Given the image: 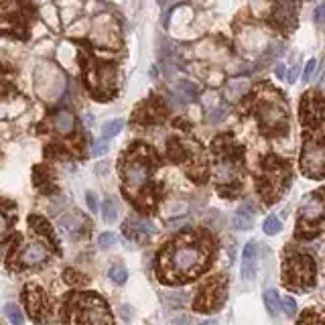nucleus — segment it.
<instances>
[{"label":"nucleus","mask_w":325,"mask_h":325,"mask_svg":"<svg viewBox=\"0 0 325 325\" xmlns=\"http://www.w3.org/2000/svg\"><path fill=\"white\" fill-rule=\"evenodd\" d=\"M309 2H313V0H309Z\"/></svg>","instance_id":"nucleus-49"},{"label":"nucleus","mask_w":325,"mask_h":325,"mask_svg":"<svg viewBox=\"0 0 325 325\" xmlns=\"http://www.w3.org/2000/svg\"><path fill=\"white\" fill-rule=\"evenodd\" d=\"M325 118V102L317 94H307L301 102V120L307 126H317Z\"/></svg>","instance_id":"nucleus-12"},{"label":"nucleus","mask_w":325,"mask_h":325,"mask_svg":"<svg viewBox=\"0 0 325 325\" xmlns=\"http://www.w3.org/2000/svg\"><path fill=\"white\" fill-rule=\"evenodd\" d=\"M301 325H323L313 313H307L305 317H303V321H301Z\"/></svg>","instance_id":"nucleus-42"},{"label":"nucleus","mask_w":325,"mask_h":325,"mask_svg":"<svg viewBox=\"0 0 325 325\" xmlns=\"http://www.w3.org/2000/svg\"><path fill=\"white\" fill-rule=\"evenodd\" d=\"M114 242H116V236H114L112 232H102V234L98 236V246H100V248H110Z\"/></svg>","instance_id":"nucleus-33"},{"label":"nucleus","mask_w":325,"mask_h":325,"mask_svg":"<svg viewBox=\"0 0 325 325\" xmlns=\"http://www.w3.org/2000/svg\"><path fill=\"white\" fill-rule=\"evenodd\" d=\"M226 299V281L217 277V279H210L201 289L195 301V307L199 311H214L224 303Z\"/></svg>","instance_id":"nucleus-9"},{"label":"nucleus","mask_w":325,"mask_h":325,"mask_svg":"<svg viewBox=\"0 0 325 325\" xmlns=\"http://www.w3.org/2000/svg\"><path fill=\"white\" fill-rule=\"evenodd\" d=\"M197 94H199V88H197V85H195L193 81L183 79V81L177 83V96H179V100H183V102H191V100L197 98Z\"/></svg>","instance_id":"nucleus-22"},{"label":"nucleus","mask_w":325,"mask_h":325,"mask_svg":"<svg viewBox=\"0 0 325 325\" xmlns=\"http://www.w3.org/2000/svg\"><path fill=\"white\" fill-rule=\"evenodd\" d=\"M150 173H152L150 152L146 148H143V150H134L132 148V152L126 157V161L122 165V177H124L126 191L136 195L148 183Z\"/></svg>","instance_id":"nucleus-3"},{"label":"nucleus","mask_w":325,"mask_h":325,"mask_svg":"<svg viewBox=\"0 0 325 325\" xmlns=\"http://www.w3.org/2000/svg\"><path fill=\"white\" fill-rule=\"evenodd\" d=\"M315 70H317V61L309 59V61H307V65H305V70H303V81L309 83L313 79V75H315Z\"/></svg>","instance_id":"nucleus-35"},{"label":"nucleus","mask_w":325,"mask_h":325,"mask_svg":"<svg viewBox=\"0 0 325 325\" xmlns=\"http://www.w3.org/2000/svg\"><path fill=\"white\" fill-rule=\"evenodd\" d=\"M51 126H53V130L57 134H63V136H70L73 134L75 130V116L70 112V110H57L53 112V116H51Z\"/></svg>","instance_id":"nucleus-16"},{"label":"nucleus","mask_w":325,"mask_h":325,"mask_svg":"<svg viewBox=\"0 0 325 325\" xmlns=\"http://www.w3.org/2000/svg\"><path fill=\"white\" fill-rule=\"evenodd\" d=\"M4 313H6V317H8V321H10L12 325H23L25 315H23V311H21V307H19V305L8 303V305L4 307Z\"/></svg>","instance_id":"nucleus-28"},{"label":"nucleus","mask_w":325,"mask_h":325,"mask_svg":"<svg viewBox=\"0 0 325 325\" xmlns=\"http://www.w3.org/2000/svg\"><path fill=\"white\" fill-rule=\"evenodd\" d=\"M264 305L270 315H277L281 309V297L277 293V289H266L264 290Z\"/></svg>","instance_id":"nucleus-23"},{"label":"nucleus","mask_w":325,"mask_h":325,"mask_svg":"<svg viewBox=\"0 0 325 325\" xmlns=\"http://www.w3.org/2000/svg\"><path fill=\"white\" fill-rule=\"evenodd\" d=\"M270 19L283 31L293 29L297 23V2L295 0H277L275 6H272Z\"/></svg>","instance_id":"nucleus-13"},{"label":"nucleus","mask_w":325,"mask_h":325,"mask_svg":"<svg viewBox=\"0 0 325 325\" xmlns=\"http://www.w3.org/2000/svg\"><path fill=\"white\" fill-rule=\"evenodd\" d=\"M8 228H10V221H8V216L4 212H0V240L8 234Z\"/></svg>","instance_id":"nucleus-38"},{"label":"nucleus","mask_w":325,"mask_h":325,"mask_svg":"<svg viewBox=\"0 0 325 325\" xmlns=\"http://www.w3.org/2000/svg\"><path fill=\"white\" fill-rule=\"evenodd\" d=\"M256 277V242L250 240L242 252V279L254 281Z\"/></svg>","instance_id":"nucleus-18"},{"label":"nucleus","mask_w":325,"mask_h":325,"mask_svg":"<svg viewBox=\"0 0 325 325\" xmlns=\"http://www.w3.org/2000/svg\"><path fill=\"white\" fill-rule=\"evenodd\" d=\"M92 41L96 45L110 47V49H116L120 45V33H118L114 19H110V16H98L92 29Z\"/></svg>","instance_id":"nucleus-10"},{"label":"nucleus","mask_w":325,"mask_h":325,"mask_svg":"<svg viewBox=\"0 0 325 325\" xmlns=\"http://www.w3.org/2000/svg\"><path fill=\"white\" fill-rule=\"evenodd\" d=\"M299 216H301V224H307V226H313L319 219H323L325 217V195L323 193L309 195L303 201Z\"/></svg>","instance_id":"nucleus-14"},{"label":"nucleus","mask_w":325,"mask_h":325,"mask_svg":"<svg viewBox=\"0 0 325 325\" xmlns=\"http://www.w3.org/2000/svg\"><path fill=\"white\" fill-rule=\"evenodd\" d=\"M281 305H283V311L287 317H293L297 313V301L293 297H283L281 299Z\"/></svg>","instance_id":"nucleus-31"},{"label":"nucleus","mask_w":325,"mask_h":325,"mask_svg":"<svg viewBox=\"0 0 325 325\" xmlns=\"http://www.w3.org/2000/svg\"><path fill=\"white\" fill-rule=\"evenodd\" d=\"M108 277H110V281L116 283V285H124V283L128 281V270H126V266H124L122 262H116V264L110 266Z\"/></svg>","instance_id":"nucleus-24"},{"label":"nucleus","mask_w":325,"mask_h":325,"mask_svg":"<svg viewBox=\"0 0 325 325\" xmlns=\"http://www.w3.org/2000/svg\"><path fill=\"white\" fill-rule=\"evenodd\" d=\"M313 21H315L317 25H323V23H325V2L319 4V6L313 10Z\"/></svg>","instance_id":"nucleus-39"},{"label":"nucleus","mask_w":325,"mask_h":325,"mask_svg":"<svg viewBox=\"0 0 325 325\" xmlns=\"http://www.w3.org/2000/svg\"><path fill=\"white\" fill-rule=\"evenodd\" d=\"M232 224H234L236 230H248L254 224V216L252 214H246V212H238L234 216V219H232Z\"/></svg>","instance_id":"nucleus-27"},{"label":"nucleus","mask_w":325,"mask_h":325,"mask_svg":"<svg viewBox=\"0 0 325 325\" xmlns=\"http://www.w3.org/2000/svg\"><path fill=\"white\" fill-rule=\"evenodd\" d=\"M25 21L21 0H0V31H16Z\"/></svg>","instance_id":"nucleus-11"},{"label":"nucleus","mask_w":325,"mask_h":325,"mask_svg":"<svg viewBox=\"0 0 325 325\" xmlns=\"http://www.w3.org/2000/svg\"><path fill=\"white\" fill-rule=\"evenodd\" d=\"M124 234L128 236V238H146V236H150L152 234V224L148 219H128L126 224H124Z\"/></svg>","instance_id":"nucleus-19"},{"label":"nucleus","mask_w":325,"mask_h":325,"mask_svg":"<svg viewBox=\"0 0 325 325\" xmlns=\"http://www.w3.org/2000/svg\"><path fill=\"white\" fill-rule=\"evenodd\" d=\"M106 152H108V141H106V139L94 143V146H92V157H102V155H106Z\"/></svg>","instance_id":"nucleus-36"},{"label":"nucleus","mask_w":325,"mask_h":325,"mask_svg":"<svg viewBox=\"0 0 325 325\" xmlns=\"http://www.w3.org/2000/svg\"><path fill=\"white\" fill-rule=\"evenodd\" d=\"M208 262V248L195 240H181L169 250V275L175 279L195 277Z\"/></svg>","instance_id":"nucleus-1"},{"label":"nucleus","mask_w":325,"mask_h":325,"mask_svg":"<svg viewBox=\"0 0 325 325\" xmlns=\"http://www.w3.org/2000/svg\"><path fill=\"white\" fill-rule=\"evenodd\" d=\"M167 301H169L171 305H175V307H179V305H183V303H187V293H185V290H175V293H169V297H167Z\"/></svg>","instance_id":"nucleus-34"},{"label":"nucleus","mask_w":325,"mask_h":325,"mask_svg":"<svg viewBox=\"0 0 325 325\" xmlns=\"http://www.w3.org/2000/svg\"><path fill=\"white\" fill-rule=\"evenodd\" d=\"M171 325H195V323H193V319L189 315H177V317H173Z\"/></svg>","instance_id":"nucleus-40"},{"label":"nucleus","mask_w":325,"mask_h":325,"mask_svg":"<svg viewBox=\"0 0 325 325\" xmlns=\"http://www.w3.org/2000/svg\"><path fill=\"white\" fill-rule=\"evenodd\" d=\"M59 226L65 232H79L85 226V219L79 212H72V214H65V216L59 217Z\"/></svg>","instance_id":"nucleus-21"},{"label":"nucleus","mask_w":325,"mask_h":325,"mask_svg":"<svg viewBox=\"0 0 325 325\" xmlns=\"http://www.w3.org/2000/svg\"><path fill=\"white\" fill-rule=\"evenodd\" d=\"M226 112H228L226 106H216V108H212V110H210V122H219L221 118L226 116Z\"/></svg>","instance_id":"nucleus-37"},{"label":"nucleus","mask_w":325,"mask_h":325,"mask_svg":"<svg viewBox=\"0 0 325 325\" xmlns=\"http://www.w3.org/2000/svg\"><path fill=\"white\" fill-rule=\"evenodd\" d=\"M85 201H88V208H90V212H98V199H96V195L94 193H85Z\"/></svg>","instance_id":"nucleus-41"},{"label":"nucleus","mask_w":325,"mask_h":325,"mask_svg":"<svg viewBox=\"0 0 325 325\" xmlns=\"http://www.w3.org/2000/svg\"><path fill=\"white\" fill-rule=\"evenodd\" d=\"M185 212H187V203H183V201L169 203V205H167V216H171V217H175V216H183Z\"/></svg>","instance_id":"nucleus-32"},{"label":"nucleus","mask_w":325,"mask_h":325,"mask_svg":"<svg viewBox=\"0 0 325 325\" xmlns=\"http://www.w3.org/2000/svg\"><path fill=\"white\" fill-rule=\"evenodd\" d=\"M297 77H299V65H293L289 70V75H287V79L290 81V83H295L297 81Z\"/></svg>","instance_id":"nucleus-43"},{"label":"nucleus","mask_w":325,"mask_h":325,"mask_svg":"<svg viewBox=\"0 0 325 325\" xmlns=\"http://www.w3.org/2000/svg\"><path fill=\"white\" fill-rule=\"evenodd\" d=\"M275 73H277V77H281V79L287 77V67H285L283 63H279V65L275 67Z\"/></svg>","instance_id":"nucleus-45"},{"label":"nucleus","mask_w":325,"mask_h":325,"mask_svg":"<svg viewBox=\"0 0 325 325\" xmlns=\"http://www.w3.org/2000/svg\"><path fill=\"white\" fill-rule=\"evenodd\" d=\"M315 279V262L307 254L290 256L285 264V283L293 289H307Z\"/></svg>","instance_id":"nucleus-4"},{"label":"nucleus","mask_w":325,"mask_h":325,"mask_svg":"<svg viewBox=\"0 0 325 325\" xmlns=\"http://www.w3.org/2000/svg\"><path fill=\"white\" fill-rule=\"evenodd\" d=\"M116 217H118V205L114 203V199H106L102 203V219L106 224H114Z\"/></svg>","instance_id":"nucleus-25"},{"label":"nucleus","mask_w":325,"mask_h":325,"mask_svg":"<svg viewBox=\"0 0 325 325\" xmlns=\"http://www.w3.org/2000/svg\"><path fill=\"white\" fill-rule=\"evenodd\" d=\"M301 169L309 177H323L325 175V141L309 139L301 150Z\"/></svg>","instance_id":"nucleus-6"},{"label":"nucleus","mask_w":325,"mask_h":325,"mask_svg":"<svg viewBox=\"0 0 325 325\" xmlns=\"http://www.w3.org/2000/svg\"><path fill=\"white\" fill-rule=\"evenodd\" d=\"M248 88H250V83H248L246 77H232L226 83V98H228V102H238L240 98H244L248 94Z\"/></svg>","instance_id":"nucleus-20"},{"label":"nucleus","mask_w":325,"mask_h":325,"mask_svg":"<svg viewBox=\"0 0 325 325\" xmlns=\"http://www.w3.org/2000/svg\"><path fill=\"white\" fill-rule=\"evenodd\" d=\"M47 258H49V250H47V246H45L43 242H31V244H27V246L21 250V254H19V260H21V264H25V266L43 264Z\"/></svg>","instance_id":"nucleus-15"},{"label":"nucleus","mask_w":325,"mask_h":325,"mask_svg":"<svg viewBox=\"0 0 325 325\" xmlns=\"http://www.w3.org/2000/svg\"><path fill=\"white\" fill-rule=\"evenodd\" d=\"M217 321L216 319H208V321H203V323H199V325H216Z\"/></svg>","instance_id":"nucleus-47"},{"label":"nucleus","mask_w":325,"mask_h":325,"mask_svg":"<svg viewBox=\"0 0 325 325\" xmlns=\"http://www.w3.org/2000/svg\"><path fill=\"white\" fill-rule=\"evenodd\" d=\"M25 303H27V309L31 313V317L41 319L43 311H45V295L43 290L37 287H27L25 290Z\"/></svg>","instance_id":"nucleus-17"},{"label":"nucleus","mask_w":325,"mask_h":325,"mask_svg":"<svg viewBox=\"0 0 325 325\" xmlns=\"http://www.w3.org/2000/svg\"><path fill=\"white\" fill-rule=\"evenodd\" d=\"M264 234H268V236H275V234H279L281 232V228H283V224H281V219L277 217V216H270V217H266L264 219Z\"/></svg>","instance_id":"nucleus-29"},{"label":"nucleus","mask_w":325,"mask_h":325,"mask_svg":"<svg viewBox=\"0 0 325 325\" xmlns=\"http://www.w3.org/2000/svg\"><path fill=\"white\" fill-rule=\"evenodd\" d=\"M256 116H258V120H260V126L268 134H281V132L287 130V124H289L287 106H285L283 98L277 92L268 90V88L258 98Z\"/></svg>","instance_id":"nucleus-2"},{"label":"nucleus","mask_w":325,"mask_h":325,"mask_svg":"<svg viewBox=\"0 0 325 325\" xmlns=\"http://www.w3.org/2000/svg\"><path fill=\"white\" fill-rule=\"evenodd\" d=\"M289 181V169L287 165H283L281 161H275L270 159L266 165H264V171H262V181H260V187H262V193L268 197V201L272 197H277L283 187L287 185Z\"/></svg>","instance_id":"nucleus-7"},{"label":"nucleus","mask_w":325,"mask_h":325,"mask_svg":"<svg viewBox=\"0 0 325 325\" xmlns=\"http://www.w3.org/2000/svg\"><path fill=\"white\" fill-rule=\"evenodd\" d=\"M6 92V73L2 70V65H0V94Z\"/></svg>","instance_id":"nucleus-44"},{"label":"nucleus","mask_w":325,"mask_h":325,"mask_svg":"<svg viewBox=\"0 0 325 325\" xmlns=\"http://www.w3.org/2000/svg\"><path fill=\"white\" fill-rule=\"evenodd\" d=\"M79 323L81 325H112V317L106 303L98 297H85L79 303Z\"/></svg>","instance_id":"nucleus-8"},{"label":"nucleus","mask_w":325,"mask_h":325,"mask_svg":"<svg viewBox=\"0 0 325 325\" xmlns=\"http://www.w3.org/2000/svg\"><path fill=\"white\" fill-rule=\"evenodd\" d=\"M31 226L35 228L39 234H43V236H47V238H51V230H49V224L43 219V217H37V216H33L31 217Z\"/></svg>","instance_id":"nucleus-30"},{"label":"nucleus","mask_w":325,"mask_h":325,"mask_svg":"<svg viewBox=\"0 0 325 325\" xmlns=\"http://www.w3.org/2000/svg\"><path fill=\"white\" fill-rule=\"evenodd\" d=\"M323 92H325V79H323Z\"/></svg>","instance_id":"nucleus-48"},{"label":"nucleus","mask_w":325,"mask_h":325,"mask_svg":"<svg viewBox=\"0 0 325 325\" xmlns=\"http://www.w3.org/2000/svg\"><path fill=\"white\" fill-rule=\"evenodd\" d=\"M85 81H88L90 90L96 96L108 98L116 90V81H118L116 67L112 63H90L88 70H85Z\"/></svg>","instance_id":"nucleus-5"},{"label":"nucleus","mask_w":325,"mask_h":325,"mask_svg":"<svg viewBox=\"0 0 325 325\" xmlns=\"http://www.w3.org/2000/svg\"><path fill=\"white\" fill-rule=\"evenodd\" d=\"M122 128H124V120L122 118H116V120H110V122H106L104 126H102V134H104V139L108 141V139H114Z\"/></svg>","instance_id":"nucleus-26"},{"label":"nucleus","mask_w":325,"mask_h":325,"mask_svg":"<svg viewBox=\"0 0 325 325\" xmlns=\"http://www.w3.org/2000/svg\"><path fill=\"white\" fill-rule=\"evenodd\" d=\"M122 317H124L126 321L130 319V307H128V305H124V307H122Z\"/></svg>","instance_id":"nucleus-46"}]
</instances>
